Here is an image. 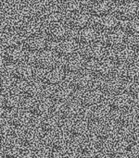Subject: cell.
I'll return each mask as SVG.
<instances>
[{
  "label": "cell",
  "mask_w": 139,
  "mask_h": 158,
  "mask_svg": "<svg viewBox=\"0 0 139 158\" xmlns=\"http://www.w3.org/2000/svg\"><path fill=\"white\" fill-rule=\"evenodd\" d=\"M122 127L121 124L116 117V115L112 114L107 119L91 124V131L90 132L93 133L100 140H107L111 138L115 135L121 133Z\"/></svg>",
  "instance_id": "6da1fadb"
},
{
  "label": "cell",
  "mask_w": 139,
  "mask_h": 158,
  "mask_svg": "<svg viewBox=\"0 0 139 158\" xmlns=\"http://www.w3.org/2000/svg\"><path fill=\"white\" fill-rule=\"evenodd\" d=\"M130 143L120 133L111 138L104 140L101 143V151L105 153L110 158H118L119 156L128 153Z\"/></svg>",
  "instance_id": "7a4b0ae2"
},
{
  "label": "cell",
  "mask_w": 139,
  "mask_h": 158,
  "mask_svg": "<svg viewBox=\"0 0 139 158\" xmlns=\"http://www.w3.org/2000/svg\"><path fill=\"white\" fill-rule=\"evenodd\" d=\"M101 140L90 132L80 138L73 139L71 145L84 158L101 150Z\"/></svg>",
  "instance_id": "3957f363"
},
{
  "label": "cell",
  "mask_w": 139,
  "mask_h": 158,
  "mask_svg": "<svg viewBox=\"0 0 139 158\" xmlns=\"http://www.w3.org/2000/svg\"><path fill=\"white\" fill-rule=\"evenodd\" d=\"M72 137L63 128L46 133L44 138V144L53 153L69 147L72 144Z\"/></svg>",
  "instance_id": "277c9868"
},
{
  "label": "cell",
  "mask_w": 139,
  "mask_h": 158,
  "mask_svg": "<svg viewBox=\"0 0 139 158\" xmlns=\"http://www.w3.org/2000/svg\"><path fill=\"white\" fill-rule=\"evenodd\" d=\"M85 108V107L80 103L77 98H73L65 103L55 104L53 113L58 115L62 120H69L75 118L83 117Z\"/></svg>",
  "instance_id": "5b68a950"
},
{
  "label": "cell",
  "mask_w": 139,
  "mask_h": 158,
  "mask_svg": "<svg viewBox=\"0 0 139 158\" xmlns=\"http://www.w3.org/2000/svg\"><path fill=\"white\" fill-rule=\"evenodd\" d=\"M45 134V131L40 126L31 125L28 128L20 130L17 137L20 139L24 147L33 149L44 143Z\"/></svg>",
  "instance_id": "8992f818"
},
{
  "label": "cell",
  "mask_w": 139,
  "mask_h": 158,
  "mask_svg": "<svg viewBox=\"0 0 139 158\" xmlns=\"http://www.w3.org/2000/svg\"><path fill=\"white\" fill-rule=\"evenodd\" d=\"M129 84L127 81L116 75L111 76L107 79L101 80L98 88L102 91L105 95L113 96L121 93L128 91Z\"/></svg>",
  "instance_id": "52a82bcc"
},
{
  "label": "cell",
  "mask_w": 139,
  "mask_h": 158,
  "mask_svg": "<svg viewBox=\"0 0 139 158\" xmlns=\"http://www.w3.org/2000/svg\"><path fill=\"white\" fill-rule=\"evenodd\" d=\"M74 92L75 91L68 83H62L56 86H48L45 94L46 96L55 104H61L73 99Z\"/></svg>",
  "instance_id": "ba28073f"
},
{
  "label": "cell",
  "mask_w": 139,
  "mask_h": 158,
  "mask_svg": "<svg viewBox=\"0 0 139 158\" xmlns=\"http://www.w3.org/2000/svg\"><path fill=\"white\" fill-rule=\"evenodd\" d=\"M112 109L108 102H101L96 106L85 107L83 117L85 118L91 124L103 121L112 115Z\"/></svg>",
  "instance_id": "9c48e42d"
},
{
  "label": "cell",
  "mask_w": 139,
  "mask_h": 158,
  "mask_svg": "<svg viewBox=\"0 0 139 158\" xmlns=\"http://www.w3.org/2000/svg\"><path fill=\"white\" fill-rule=\"evenodd\" d=\"M63 129L70 134L72 139H77L90 133L91 123L84 117L66 120Z\"/></svg>",
  "instance_id": "30bf717a"
},
{
  "label": "cell",
  "mask_w": 139,
  "mask_h": 158,
  "mask_svg": "<svg viewBox=\"0 0 139 158\" xmlns=\"http://www.w3.org/2000/svg\"><path fill=\"white\" fill-rule=\"evenodd\" d=\"M115 70L116 65L112 58H104L98 62L92 63L88 71L96 79L104 80L115 74Z\"/></svg>",
  "instance_id": "8fae6325"
},
{
  "label": "cell",
  "mask_w": 139,
  "mask_h": 158,
  "mask_svg": "<svg viewBox=\"0 0 139 158\" xmlns=\"http://www.w3.org/2000/svg\"><path fill=\"white\" fill-rule=\"evenodd\" d=\"M68 84L74 91L81 93L94 88L96 84V78L88 70L82 71L80 73L72 75L68 81Z\"/></svg>",
  "instance_id": "7c38bea8"
},
{
  "label": "cell",
  "mask_w": 139,
  "mask_h": 158,
  "mask_svg": "<svg viewBox=\"0 0 139 158\" xmlns=\"http://www.w3.org/2000/svg\"><path fill=\"white\" fill-rule=\"evenodd\" d=\"M59 56L56 51L51 49H46L38 54H35L33 58V64L36 68L42 70H48L56 68L59 63Z\"/></svg>",
  "instance_id": "4fadbf2b"
},
{
  "label": "cell",
  "mask_w": 139,
  "mask_h": 158,
  "mask_svg": "<svg viewBox=\"0 0 139 158\" xmlns=\"http://www.w3.org/2000/svg\"><path fill=\"white\" fill-rule=\"evenodd\" d=\"M128 41V33L123 28H117L106 33L103 44L111 49H119L124 45Z\"/></svg>",
  "instance_id": "5bb4252c"
},
{
  "label": "cell",
  "mask_w": 139,
  "mask_h": 158,
  "mask_svg": "<svg viewBox=\"0 0 139 158\" xmlns=\"http://www.w3.org/2000/svg\"><path fill=\"white\" fill-rule=\"evenodd\" d=\"M135 97L128 92L121 93L113 96H110L108 104L112 111L122 112L135 106Z\"/></svg>",
  "instance_id": "9a60e30c"
},
{
  "label": "cell",
  "mask_w": 139,
  "mask_h": 158,
  "mask_svg": "<svg viewBox=\"0 0 139 158\" xmlns=\"http://www.w3.org/2000/svg\"><path fill=\"white\" fill-rule=\"evenodd\" d=\"M55 103L46 96H41L35 100H33L30 106L31 113L37 118H44L54 111Z\"/></svg>",
  "instance_id": "2e32d148"
},
{
  "label": "cell",
  "mask_w": 139,
  "mask_h": 158,
  "mask_svg": "<svg viewBox=\"0 0 139 158\" xmlns=\"http://www.w3.org/2000/svg\"><path fill=\"white\" fill-rule=\"evenodd\" d=\"M137 52L132 45H124L114 51L112 60L120 66H128L136 62Z\"/></svg>",
  "instance_id": "e0dca14e"
},
{
  "label": "cell",
  "mask_w": 139,
  "mask_h": 158,
  "mask_svg": "<svg viewBox=\"0 0 139 158\" xmlns=\"http://www.w3.org/2000/svg\"><path fill=\"white\" fill-rule=\"evenodd\" d=\"M61 69L71 75L82 72L86 67V60L83 55L75 54L71 56L65 57L61 64Z\"/></svg>",
  "instance_id": "ac0fdd59"
},
{
  "label": "cell",
  "mask_w": 139,
  "mask_h": 158,
  "mask_svg": "<svg viewBox=\"0 0 139 158\" xmlns=\"http://www.w3.org/2000/svg\"><path fill=\"white\" fill-rule=\"evenodd\" d=\"M12 114L9 117V123L18 130H23L25 128L33 125L34 116L31 113L30 110L19 109L17 111L11 112Z\"/></svg>",
  "instance_id": "d6986e66"
},
{
  "label": "cell",
  "mask_w": 139,
  "mask_h": 158,
  "mask_svg": "<svg viewBox=\"0 0 139 158\" xmlns=\"http://www.w3.org/2000/svg\"><path fill=\"white\" fill-rule=\"evenodd\" d=\"M24 148L20 139L17 136H13L4 141L2 144V154L5 158H19L23 156Z\"/></svg>",
  "instance_id": "ffe728a7"
},
{
  "label": "cell",
  "mask_w": 139,
  "mask_h": 158,
  "mask_svg": "<svg viewBox=\"0 0 139 158\" xmlns=\"http://www.w3.org/2000/svg\"><path fill=\"white\" fill-rule=\"evenodd\" d=\"M82 55L86 61H89L91 63L98 62L105 58L107 55V46L103 43L97 42L85 46Z\"/></svg>",
  "instance_id": "44dd1931"
},
{
  "label": "cell",
  "mask_w": 139,
  "mask_h": 158,
  "mask_svg": "<svg viewBox=\"0 0 139 158\" xmlns=\"http://www.w3.org/2000/svg\"><path fill=\"white\" fill-rule=\"evenodd\" d=\"M105 94L98 87H94L85 92H81L77 99L85 107L96 106L103 102Z\"/></svg>",
  "instance_id": "7402d4cb"
},
{
  "label": "cell",
  "mask_w": 139,
  "mask_h": 158,
  "mask_svg": "<svg viewBox=\"0 0 139 158\" xmlns=\"http://www.w3.org/2000/svg\"><path fill=\"white\" fill-rule=\"evenodd\" d=\"M35 75V70L33 67L29 64V63H21L16 66H13L11 71H10V76L14 79V81H20V82H27L31 80Z\"/></svg>",
  "instance_id": "603a6c76"
},
{
  "label": "cell",
  "mask_w": 139,
  "mask_h": 158,
  "mask_svg": "<svg viewBox=\"0 0 139 158\" xmlns=\"http://www.w3.org/2000/svg\"><path fill=\"white\" fill-rule=\"evenodd\" d=\"M45 83L41 80L33 79L27 82H24L21 88V94L24 97L32 100H35L42 96L45 93Z\"/></svg>",
  "instance_id": "cb8c5ba5"
},
{
  "label": "cell",
  "mask_w": 139,
  "mask_h": 158,
  "mask_svg": "<svg viewBox=\"0 0 139 158\" xmlns=\"http://www.w3.org/2000/svg\"><path fill=\"white\" fill-rule=\"evenodd\" d=\"M27 58V51L24 47L15 46L6 48L3 53V59L6 64L10 66H16L21 64Z\"/></svg>",
  "instance_id": "d4e9b609"
},
{
  "label": "cell",
  "mask_w": 139,
  "mask_h": 158,
  "mask_svg": "<svg viewBox=\"0 0 139 158\" xmlns=\"http://www.w3.org/2000/svg\"><path fill=\"white\" fill-rule=\"evenodd\" d=\"M79 42L77 39L72 37H67L62 41L59 42L55 47V51L59 56L68 57L77 54L79 49Z\"/></svg>",
  "instance_id": "484cf974"
},
{
  "label": "cell",
  "mask_w": 139,
  "mask_h": 158,
  "mask_svg": "<svg viewBox=\"0 0 139 158\" xmlns=\"http://www.w3.org/2000/svg\"><path fill=\"white\" fill-rule=\"evenodd\" d=\"M66 79V72L61 68H53L48 70H44L41 81L48 86H56L62 84Z\"/></svg>",
  "instance_id": "4316f807"
},
{
  "label": "cell",
  "mask_w": 139,
  "mask_h": 158,
  "mask_svg": "<svg viewBox=\"0 0 139 158\" xmlns=\"http://www.w3.org/2000/svg\"><path fill=\"white\" fill-rule=\"evenodd\" d=\"M69 34V27L62 21L48 25L46 29V37L52 42H60L67 38Z\"/></svg>",
  "instance_id": "83f0119b"
},
{
  "label": "cell",
  "mask_w": 139,
  "mask_h": 158,
  "mask_svg": "<svg viewBox=\"0 0 139 158\" xmlns=\"http://www.w3.org/2000/svg\"><path fill=\"white\" fill-rule=\"evenodd\" d=\"M120 24V19L117 14H114L112 12H110L108 14H105L99 18H98L97 21V28L100 31L109 32L118 28Z\"/></svg>",
  "instance_id": "f1b7e54d"
},
{
  "label": "cell",
  "mask_w": 139,
  "mask_h": 158,
  "mask_svg": "<svg viewBox=\"0 0 139 158\" xmlns=\"http://www.w3.org/2000/svg\"><path fill=\"white\" fill-rule=\"evenodd\" d=\"M115 75L125 80L126 81H139V62H134L128 66L116 67Z\"/></svg>",
  "instance_id": "f546056e"
},
{
  "label": "cell",
  "mask_w": 139,
  "mask_h": 158,
  "mask_svg": "<svg viewBox=\"0 0 139 158\" xmlns=\"http://www.w3.org/2000/svg\"><path fill=\"white\" fill-rule=\"evenodd\" d=\"M92 14L85 9H81L71 15L69 19V25L75 30H82L91 23Z\"/></svg>",
  "instance_id": "4dcf8cb0"
},
{
  "label": "cell",
  "mask_w": 139,
  "mask_h": 158,
  "mask_svg": "<svg viewBox=\"0 0 139 158\" xmlns=\"http://www.w3.org/2000/svg\"><path fill=\"white\" fill-rule=\"evenodd\" d=\"M24 96L15 92H8L2 98V107L9 112H14L21 109L24 103Z\"/></svg>",
  "instance_id": "1f68e13d"
},
{
  "label": "cell",
  "mask_w": 139,
  "mask_h": 158,
  "mask_svg": "<svg viewBox=\"0 0 139 158\" xmlns=\"http://www.w3.org/2000/svg\"><path fill=\"white\" fill-rule=\"evenodd\" d=\"M47 44V39L45 36L39 34L26 38L24 41V48L29 53L38 54L46 49Z\"/></svg>",
  "instance_id": "d6a6232c"
},
{
  "label": "cell",
  "mask_w": 139,
  "mask_h": 158,
  "mask_svg": "<svg viewBox=\"0 0 139 158\" xmlns=\"http://www.w3.org/2000/svg\"><path fill=\"white\" fill-rule=\"evenodd\" d=\"M99 36V31L96 26H87L80 30L77 33V41L83 45H90L94 43H97Z\"/></svg>",
  "instance_id": "836d02e7"
},
{
  "label": "cell",
  "mask_w": 139,
  "mask_h": 158,
  "mask_svg": "<svg viewBox=\"0 0 139 158\" xmlns=\"http://www.w3.org/2000/svg\"><path fill=\"white\" fill-rule=\"evenodd\" d=\"M122 128L139 123V110L134 106L126 110L115 114Z\"/></svg>",
  "instance_id": "e575fe53"
},
{
  "label": "cell",
  "mask_w": 139,
  "mask_h": 158,
  "mask_svg": "<svg viewBox=\"0 0 139 158\" xmlns=\"http://www.w3.org/2000/svg\"><path fill=\"white\" fill-rule=\"evenodd\" d=\"M23 42V34L20 30L11 29L4 32L1 37V44L6 48L20 46V44Z\"/></svg>",
  "instance_id": "d590c367"
},
{
  "label": "cell",
  "mask_w": 139,
  "mask_h": 158,
  "mask_svg": "<svg viewBox=\"0 0 139 158\" xmlns=\"http://www.w3.org/2000/svg\"><path fill=\"white\" fill-rule=\"evenodd\" d=\"M42 21L36 18H31L23 21L20 26V31L23 36L32 37L35 35H39L42 31Z\"/></svg>",
  "instance_id": "8d00e7d4"
},
{
  "label": "cell",
  "mask_w": 139,
  "mask_h": 158,
  "mask_svg": "<svg viewBox=\"0 0 139 158\" xmlns=\"http://www.w3.org/2000/svg\"><path fill=\"white\" fill-rule=\"evenodd\" d=\"M118 15L124 19H130L139 14V3L136 0H129L117 8Z\"/></svg>",
  "instance_id": "74e56055"
},
{
  "label": "cell",
  "mask_w": 139,
  "mask_h": 158,
  "mask_svg": "<svg viewBox=\"0 0 139 158\" xmlns=\"http://www.w3.org/2000/svg\"><path fill=\"white\" fill-rule=\"evenodd\" d=\"M61 125H62V119L54 113H51L42 118L39 121V126L45 131V133L59 130L60 129Z\"/></svg>",
  "instance_id": "f35d334b"
},
{
  "label": "cell",
  "mask_w": 139,
  "mask_h": 158,
  "mask_svg": "<svg viewBox=\"0 0 139 158\" xmlns=\"http://www.w3.org/2000/svg\"><path fill=\"white\" fill-rule=\"evenodd\" d=\"M63 19V11L59 6H48L43 11L42 19L48 25L60 22Z\"/></svg>",
  "instance_id": "ab89813d"
},
{
  "label": "cell",
  "mask_w": 139,
  "mask_h": 158,
  "mask_svg": "<svg viewBox=\"0 0 139 158\" xmlns=\"http://www.w3.org/2000/svg\"><path fill=\"white\" fill-rule=\"evenodd\" d=\"M112 2L111 0H98L92 2L90 6V13L98 18L111 12Z\"/></svg>",
  "instance_id": "60d3db41"
},
{
  "label": "cell",
  "mask_w": 139,
  "mask_h": 158,
  "mask_svg": "<svg viewBox=\"0 0 139 158\" xmlns=\"http://www.w3.org/2000/svg\"><path fill=\"white\" fill-rule=\"evenodd\" d=\"M121 134L127 140V142L134 145L139 143V123L122 128Z\"/></svg>",
  "instance_id": "b9f144b4"
},
{
  "label": "cell",
  "mask_w": 139,
  "mask_h": 158,
  "mask_svg": "<svg viewBox=\"0 0 139 158\" xmlns=\"http://www.w3.org/2000/svg\"><path fill=\"white\" fill-rule=\"evenodd\" d=\"M29 156L30 158H53V152L43 143L31 149Z\"/></svg>",
  "instance_id": "7bdbcfd3"
},
{
  "label": "cell",
  "mask_w": 139,
  "mask_h": 158,
  "mask_svg": "<svg viewBox=\"0 0 139 158\" xmlns=\"http://www.w3.org/2000/svg\"><path fill=\"white\" fill-rule=\"evenodd\" d=\"M53 158H83L79 153L72 146L70 145L69 147L61 150V151H59V152H56V153H53Z\"/></svg>",
  "instance_id": "ee69618b"
},
{
  "label": "cell",
  "mask_w": 139,
  "mask_h": 158,
  "mask_svg": "<svg viewBox=\"0 0 139 158\" xmlns=\"http://www.w3.org/2000/svg\"><path fill=\"white\" fill-rule=\"evenodd\" d=\"M124 30L127 31L128 34L130 33L134 36L139 35V14L127 20Z\"/></svg>",
  "instance_id": "f6af8a7d"
},
{
  "label": "cell",
  "mask_w": 139,
  "mask_h": 158,
  "mask_svg": "<svg viewBox=\"0 0 139 158\" xmlns=\"http://www.w3.org/2000/svg\"><path fill=\"white\" fill-rule=\"evenodd\" d=\"M83 0H66L64 4V8L71 15L83 9Z\"/></svg>",
  "instance_id": "bcb514c9"
},
{
  "label": "cell",
  "mask_w": 139,
  "mask_h": 158,
  "mask_svg": "<svg viewBox=\"0 0 139 158\" xmlns=\"http://www.w3.org/2000/svg\"><path fill=\"white\" fill-rule=\"evenodd\" d=\"M128 93H130L135 98L139 99V81L131 82L128 87Z\"/></svg>",
  "instance_id": "7dc6e473"
},
{
  "label": "cell",
  "mask_w": 139,
  "mask_h": 158,
  "mask_svg": "<svg viewBox=\"0 0 139 158\" xmlns=\"http://www.w3.org/2000/svg\"><path fill=\"white\" fill-rule=\"evenodd\" d=\"M84 158H110L105 153H103L101 150H99V151H98V152H96V153H93V154H91V155H89V156H85V157Z\"/></svg>",
  "instance_id": "c3c4849f"
},
{
  "label": "cell",
  "mask_w": 139,
  "mask_h": 158,
  "mask_svg": "<svg viewBox=\"0 0 139 158\" xmlns=\"http://www.w3.org/2000/svg\"><path fill=\"white\" fill-rule=\"evenodd\" d=\"M131 153L137 158H139V143L137 144L132 145L131 147Z\"/></svg>",
  "instance_id": "681fc988"
},
{
  "label": "cell",
  "mask_w": 139,
  "mask_h": 158,
  "mask_svg": "<svg viewBox=\"0 0 139 158\" xmlns=\"http://www.w3.org/2000/svg\"><path fill=\"white\" fill-rule=\"evenodd\" d=\"M132 46L136 49V51H137V53H139V35H137V36L136 37V39L134 40Z\"/></svg>",
  "instance_id": "f907efd6"
},
{
  "label": "cell",
  "mask_w": 139,
  "mask_h": 158,
  "mask_svg": "<svg viewBox=\"0 0 139 158\" xmlns=\"http://www.w3.org/2000/svg\"><path fill=\"white\" fill-rule=\"evenodd\" d=\"M118 158H137L132 153H126V154H124V155H123V156H119Z\"/></svg>",
  "instance_id": "816d5d0a"
},
{
  "label": "cell",
  "mask_w": 139,
  "mask_h": 158,
  "mask_svg": "<svg viewBox=\"0 0 139 158\" xmlns=\"http://www.w3.org/2000/svg\"><path fill=\"white\" fill-rule=\"evenodd\" d=\"M112 1H114V2H116V3H119V4H123V3L127 2V1H129V0H112Z\"/></svg>",
  "instance_id": "f5cc1de1"
},
{
  "label": "cell",
  "mask_w": 139,
  "mask_h": 158,
  "mask_svg": "<svg viewBox=\"0 0 139 158\" xmlns=\"http://www.w3.org/2000/svg\"><path fill=\"white\" fill-rule=\"evenodd\" d=\"M135 106L139 110V99H137V101H136V103H135Z\"/></svg>",
  "instance_id": "db71d44e"
},
{
  "label": "cell",
  "mask_w": 139,
  "mask_h": 158,
  "mask_svg": "<svg viewBox=\"0 0 139 158\" xmlns=\"http://www.w3.org/2000/svg\"><path fill=\"white\" fill-rule=\"evenodd\" d=\"M19 158H30V156H20V157Z\"/></svg>",
  "instance_id": "11a10c76"
},
{
  "label": "cell",
  "mask_w": 139,
  "mask_h": 158,
  "mask_svg": "<svg viewBox=\"0 0 139 158\" xmlns=\"http://www.w3.org/2000/svg\"><path fill=\"white\" fill-rule=\"evenodd\" d=\"M90 1H92V2H95V1H98V0H90Z\"/></svg>",
  "instance_id": "9f6ffc18"
}]
</instances>
